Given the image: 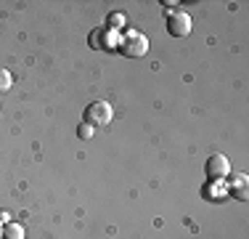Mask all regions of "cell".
<instances>
[{"label":"cell","mask_w":249,"mask_h":239,"mask_svg":"<svg viewBox=\"0 0 249 239\" xmlns=\"http://www.w3.org/2000/svg\"><path fill=\"white\" fill-rule=\"evenodd\" d=\"M120 43V35L117 32H111V29H96V32L90 35V48H96V51H101V48H106V45H114Z\"/></svg>","instance_id":"5b68a950"},{"label":"cell","mask_w":249,"mask_h":239,"mask_svg":"<svg viewBox=\"0 0 249 239\" xmlns=\"http://www.w3.org/2000/svg\"><path fill=\"white\" fill-rule=\"evenodd\" d=\"M207 176H210V181H223L225 176L231 173V162L225 154H212L210 159H207Z\"/></svg>","instance_id":"277c9868"},{"label":"cell","mask_w":249,"mask_h":239,"mask_svg":"<svg viewBox=\"0 0 249 239\" xmlns=\"http://www.w3.org/2000/svg\"><path fill=\"white\" fill-rule=\"evenodd\" d=\"M111 117H114L111 104H106V101H93V104L85 106V120H82V122L93 125V128H106V125L111 122Z\"/></svg>","instance_id":"7a4b0ae2"},{"label":"cell","mask_w":249,"mask_h":239,"mask_svg":"<svg viewBox=\"0 0 249 239\" xmlns=\"http://www.w3.org/2000/svg\"><path fill=\"white\" fill-rule=\"evenodd\" d=\"M124 27V16L122 14H111L109 16V21H106V29H111V32H117L120 35V29Z\"/></svg>","instance_id":"ba28073f"},{"label":"cell","mask_w":249,"mask_h":239,"mask_svg":"<svg viewBox=\"0 0 249 239\" xmlns=\"http://www.w3.org/2000/svg\"><path fill=\"white\" fill-rule=\"evenodd\" d=\"M24 226H19V223H5V229H3V239H24Z\"/></svg>","instance_id":"52a82bcc"},{"label":"cell","mask_w":249,"mask_h":239,"mask_svg":"<svg viewBox=\"0 0 249 239\" xmlns=\"http://www.w3.org/2000/svg\"><path fill=\"white\" fill-rule=\"evenodd\" d=\"M8 218H11V215H8V213H0V223H11V220H8Z\"/></svg>","instance_id":"8fae6325"},{"label":"cell","mask_w":249,"mask_h":239,"mask_svg":"<svg viewBox=\"0 0 249 239\" xmlns=\"http://www.w3.org/2000/svg\"><path fill=\"white\" fill-rule=\"evenodd\" d=\"M117 48H120V53L127 56V59H141V56L149 53V38L141 35V32H135V29H127V32L120 38Z\"/></svg>","instance_id":"6da1fadb"},{"label":"cell","mask_w":249,"mask_h":239,"mask_svg":"<svg viewBox=\"0 0 249 239\" xmlns=\"http://www.w3.org/2000/svg\"><path fill=\"white\" fill-rule=\"evenodd\" d=\"M11 85H14V77H11L8 69H0V93L11 91Z\"/></svg>","instance_id":"9c48e42d"},{"label":"cell","mask_w":249,"mask_h":239,"mask_svg":"<svg viewBox=\"0 0 249 239\" xmlns=\"http://www.w3.org/2000/svg\"><path fill=\"white\" fill-rule=\"evenodd\" d=\"M77 136H80V139H93V136H96V128L88 125V122H80L77 125Z\"/></svg>","instance_id":"30bf717a"},{"label":"cell","mask_w":249,"mask_h":239,"mask_svg":"<svg viewBox=\"0 0 249 239\" xmlns=\"http://www.w3.org/2000/svg\"><path fill=\"white\" fill-rule=\"evenodd\" d=\"M167 32L173 35V38H186V35H191V16H188L186 11H173V14L167 16Z\"/></svg>","instance_id":"3957f363"},{"label":"cell","mask_w":249,"mask_h":239,"mask_svg":"<svg viewBox=\"0 0 249 239\" xmlns=\"http://www.w3.org/2000/svg\"><path fill=\"white\" fill-rule=\"evenodd\" d=\"M231 191H233L239 199H247V176L244 173H239V176L231 181Z\"/></svg>","instance_id":"8992f818"},{"label":"cell","mask_w":249,"mask_h":239,"mask_svg":"<svg viewBox=\"0 0 249 239\" xmlns=\"http://www.w3.org/2000/svg\"><path fill=\"white\" fill-rule=\"evenodd\" d=\"M0 239H3V226H0Z\"/></svg>","instance_id":"7c38bea8"}]
</instances>
